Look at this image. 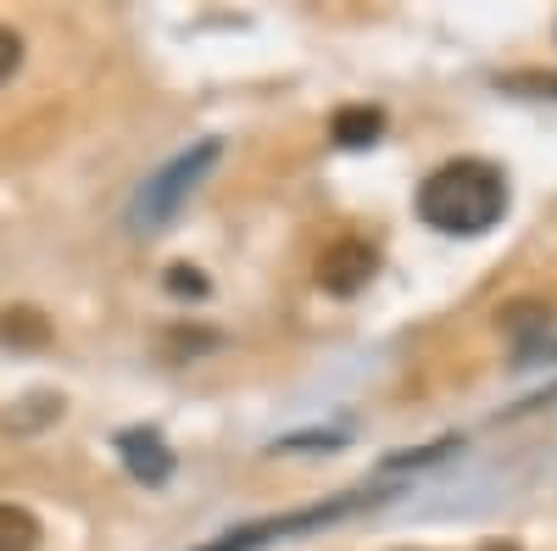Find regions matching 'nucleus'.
Wrapping results in <instances>:
<instances>
[{"label":"nucleus","mask_w":557,"mask_h":551,"mask_svg":"<svg viewBox=\"0 0 557 551\" xmlns=\"http://www.w3.org/2000/svg\"><path fill=\"white\" fill-rule=\"evenodd\" d=\"M507 212V178L480 156H457L418 184V217L441 235H485Z\"/></svg>","instance_id":"nucleus-1"},{"label":"nucleus","mask_w":557,"mask_h":551,"mask_svg":"<svg viewBox=\"0 0 557 551\" xmlns=\"http://www.w3.org/2000/svg\"><path fill=\"white\" fill-rule=\"evenodd\" d=\"M218 156H223V146L218 140H201V146H190V151H184V156H173L151 184H146V190H139L134 196V206H128V223L139 228V235H157V228L184 206V196H190L196 190V184L218 167Z\"/></svg>","instance_id":"nucleus-2"},{"label":"nucleus","mask_w":557,"mask_h":551,"mask_svg":"<svg viewBox=\"0 0 557 551\" xmlns=\"http://www.w3.org/2000/svg\"><path fill=\"white\" fill-rule=\"evenodd\" d=\"M368 501H380V496H341V501H323V508H301V513H278V518H257V524H240V529H228L218 535L212 546L201 551H257L268 540H290V535H307V529H323V524H335L357 508H368Z\"/></svg>","instance_id":"nucleus-3"},{"label":"nucleus","mask_w":557,"mask_h":551,"mask_svg":"<svg viewBox=\"0 0 557 551\" xmlns=\"http://www.w3.org/2000/svg\"><path fill=\"white\" fill-rule=\"evenodd\" d=\"M380 273V251L368 246V240H335V246H323L318 267H312V279L323 296H341L351 301L357 290H368V279Z\"/></svg>","instance_id":"nucleus-4"},{"label":"nucleus","mask_w":557,"mask_h":551,"mask_svg":"<svg viewBox=\"0 0 557 551\" xmlns=\"http://www.w3.org/2000/svg\"><path fill=\"white\" fill-rule=\"evenodd\" d=\"M117 451H123V468H128L134 479H146V485H162V479L173 474V451H168L162 435H151V429H123V435H117Z\"/></svg>","instance_id":"nucleus-5"},{"label":"nucleus","mask_w":557,"mask_h":551,"mask_svg":"<svg viewBox=\"0 0 557 551\" xmlns=\"http://www.w3.org/2000/svg\"><path fill=\"white\" fill-rule=\"evenodd\" d=\"M380 134H385V112L380 107H341L330 117V140L341 151H362V146H374Z\"/></svg>","instance_id":"nucleus-6"},{"label":"nucleus","mask_w":557,"mask_h":551,"mask_svg":"<svg viewBox=\"0 0 557 551\" xmlns=\"http://www.w3.org/2000/svg\"><path fill=\"white\" fill-rule=\"evenodd\" d=\"M0 346H12V351L51 346V317H45L39 306H7L0 312Z\"/></svg>","instance_id":"nucleus-7"},{"label":"nucleus","mask_w":557,"mask_h":551,"mask_svg":"<svg viewBox=\"0 0 557 551\" xmlns=\"http://www.w3.org/2000/svg\"><path fill=\"white\" fill-rule=\"evenodd\" d=\"M502 329L513 335L519 356H530V351H535V340H546V329H552V312H546V306L519 301V306H507V312H502Z\"/></svg>","instance_id":"nucleus-8"},{"label":"nucleus","mask_w":557,"mask_h":551,"mask_svg":"<svg viewBox=\"0 0 557 551\" xmlns=\"http://www.w3.org/2000/svg\"><path fill=\"white\" fill-rule=\"evenodd\" d=\"M39 546V518L28 508L0 501V551H34Z\"/></svg>","instance_id":"nucleus-9"},{"label":"nucleus","mask_w":557,"mask_h":551,"mask_svg":"<svg viewBox=\"0 0 557 551\" xmlns=\"http://www.w3.org/2000/svg\"><path fill=\"white\" fill-rule=\"evenodd\" d=\"M496 84H502V89H519V96H541V101H557V73H502Z\"/></svg>","instance_id":"nucleus-10"},{"label":"nucleus","mask_w":557,"mask_h":551,"mask_svg":"<svg viewBox=\"0 0 557 551\" xmlns=\"http://www.w3.org/2000/svg\"><path fill=\"white\" fill-rule=\"evenodd\" d=\"M168 290H173V296H196V301H201L212 285L201 279V267H190V262H173V267H168Z\"/></svg>","instance_id":"nucleus-11"},{"label":"nucleus","mask_w":557,"mask_h":551,"mask_svg":"<svg viewBox=\"0 0 557 551\" xmlns=\"http://www.w3.org/2000/svg\"><path fill=\"white\" fill-rule=\"evenodd\" d=\"M17 67H23V34L0 28V84H7V78H12Z\"/></svg>","instance_id":"nucleus-12"},{"label":"nucleus","mask_w":557,"mask_h":551,"mask_svg":"<svg viewBox=\"0 0 557 551\" xmlns=\"http://www.w3.org/2000/svg\"><path fill=\"white\" fill-rule=\"evenodd\" d=\"M485 551H519V546H507V540H491V546H485Z\"/></svg>","instance_id":"nucleus-13"}]
</instances>
